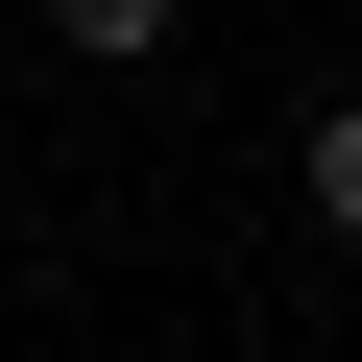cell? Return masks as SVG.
<instances>
[{
    "label": "cell",
    "mask_w": 362,
    "mask_h": 362,
    "mask_svg": "<svg viewBox=\"0 0 362 362\" xmlns=\"http://www.w3.org/2000/svg\"><path fill=\"white\" fill-rule=\"evenodd\" d=\"M169 25H194V0H49V49H73V73H145Z\"/></svg>",
    "instance_id": "cell-1"
}]
</instances>
